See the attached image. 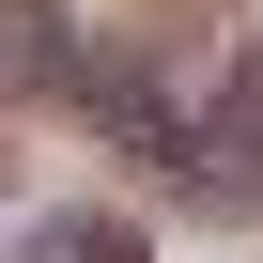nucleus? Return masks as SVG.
Segmentation results:
<instances>
[{
    "label": "nucleus",
    "mask_w": 263,
    "mask_h": 263,
    "mask_svg": "<svg viewBox=\"0 0 263 263\" xmlns=\"http://www.w3.org/2000/svg\"><path fill=\"white\" fill-rule=\"evenodd\" d=\"M217 171L263 186V78H232V108H217Z\"/></svg>",
    "instance_id": "nucleus-1"
}]
</instances>
